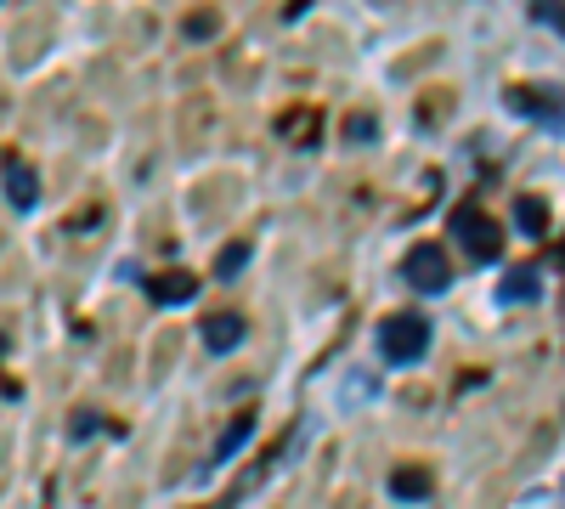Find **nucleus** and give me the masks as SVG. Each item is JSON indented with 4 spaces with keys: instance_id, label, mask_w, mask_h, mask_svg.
<instances>
[{
    "instance_id": "9d476101",
    "label": "nucleus",
    "mask_w": 565,
    "mask_h": 509,
    "mask_svg": "<svg viewBox=\"0 0 565 509\" xmlns=\"http://www.w3.org/2000/svg\"><path fill=\"white\" fill-rule=\"evenodd\" d=\"M537 295H543V272H537V266H521V272H514L509 284L498 289V300H503V306H532Z\"/></svg>"
},
{
    "instance_id": "f03ea898",
    "label": "nucleus",
    "mask_w": 565,
    "mask_h": 509,
    "mask_svg": "<svg viewBox=\"0 0 565 509\" xmlns=\"http://www.w3.org/2000/svg\"><path fill=\"white\" fill-rule=\"evenodd\" d=\"M452 238L463 244V255L476 261V266H498V261H503V233L492 226V215L476 210V204L452 210Z\"/></svg>"
},
{
    "instance_id": "9b49d317",
    "label": "nucleus",
    "mask_w": 565,
    "mask_h": 509,
    "mask_svg": "<svg viewBox=\"0 0 565 509\" xmlns=\"http://www.w3.org/2000/svg\"><path fill=\"white\" fill-rule=\"evenodd\" d=\"M514 226H521V238H548V204L526 193L521 204H514Z\"/></svg>"
},
{
    "instance_id": "39448f33",
    "label": "nucleus",
    "mask_w": 565,
    "mask_h": 509,
    "mask_svg": "<svg viewBox=\"0 0 565 509\" xmlns=\"http://www.w3.org/2000/svg\"><path fill=\"white\" fill-rule=\"evenodd\" d=\"M244 340H249V322H244L238 311H221V317L204 322V351H210V357H232Z\"/></svg>"
},
{
    "instance_id": "ddd939ff",
    "label": "nucleus",
    "mask_w": 565,
    "mask_h": 509,
    "mask_svg": "<svg viewBox=\"0 0 565 509\" xmlns=\"http://www.w3.org/2000/svg\"><path fill=\"white\" fill-rule=\"evenodd\" d=\"M97 431H103V413H90V407H85L79 420L68 425V442H90V436H97Z\"/></svg>"
},
{
    "instance_id": "f3484780",
    "label": "nucleus",
    "mask_w": 565,
    "mask_h": 509,
    "mask_svg": "<svg viewBox=\"0 0 565 509\" xmlns=\"http://www.w3.org/2000/svg\"><path fill=\"white\" fill-rule=\"evenodd\" d=\"M559 261H565V244H559Z\"/></svg>"
},
{
    "instance_id": "6e6552de",
    "label": "nucleus",
    "mask_w": 565,
    "mask_h": 509,
    "mask_svg": "<svg viewBox=\"0 0 565 509\" xmlns=\"http://www.w3.org/2000/svg\"><path fill=\"white\" fill-rule=\"evenodd\" d=\"M199 277L193 272H164V277H148V295L159 300V306H186V300H199Z\"/></svg>"
},
{
    "instance_id": "0eeeda50",
    "label": "nucleus",
    "mask_w": 565,
    "mask_h": 509,
    "mask_svg": "<svg viewBox=\"0 0 565 509\" xmlns=\"http://www.w3.org/2000/svg\"><path fill=\"white\" fill-rule=\"evenodd\" d=\"M249 436H255V413H238V420H232V431H226V436L215 442V453L204 458V470H199V481H204V476H215L221 465H232V458H238V447H244Z\"/></svg>"
},
{
    "instance_id": "f257e3e1",
    "label": "nucleus",
    "mask_w": 565,
    "mask_h": 509,
    "mask_svg": "<svg viewBox=\"0 0 565 509\" xmlns=\"http://www.w3.org/2000/svg\"><path fill=\"white\" fill-rule=\"evenodd\" d=\"M424 351H430V322H424L418 311H396L380 322V357L391 368H413Z\"/></svg>"
},
{
    "instance_id": "423d86ee",
    "label": "nucleus",
    "mask_w": 565,
    "mask_h": 509,
    "mask_svg": "<svg viewBox=\"0 0 565 509\" xmlns=\"http://www.w3.org/2000/svg\"><path fill=\"white\" fill-rule=\"evenodd\" d=\"M385 487H391L396 503H430V492H436V481H430V470H424V465H396Z\"/></svg>"
},
{
    "instance_id": "dca6fc26",
    "label": "nucleus",
    "mask_w": 565,
    "mask_h": 509,
    "mask_svg": "<svg viewBox=\"0 0 565 509\" xmlns=\"http://www.w3.org/2000/svg\"><path fill=\"white\" fill-rule=\"evenodd\" d=\"M186 34H193V40L199 34H215V18H193V23H186Z\"/></svg>"
},
{
    "instance_id": "20e7f679",
    "label": "nucleus",
    "mask_w": 565,
    "mask_h": 509,
    "mask_svg": "<svg viewBox=\"0 0 565 509\" xmlns=\"http://www.w3.org/2000/svg\"><path fill=\"white\" fill-rule=\"evenodd\" d=\"M402 277H407V289L418 295H441L452 284V266H447V250L441 244H413L402 255Z\"/></svg>"
},
{
    "instance_id": "7ed1b4c3",
    "label": "nucleus",
    "mask_w": 565,
    "mask_h": 509,
    "mask_svg": "<svg viewBox=\"0 0 565 509\" xmlns=\"http://www.w3.org/2000/svg\"><path fill=\"white\" fill-rule=\"evenodd\" d=\"M509 114H521L532 125H548V130H565V91L554 85H509Z\"/></svg>"
},
{
    "instance_id": "2eb2a0df",
    "label": "nucleus",
    "mask_w": 565,
    "mask_h": 509,
    "mask_svg": "<svg viewBox=\"0 0 565 509\" xmlns=\"http://www.w3.org/2000/svg\"><path fill=\"white\" fill-rule=\"evenodd\" d=\"M532 18H537V23H554V29H565V12H559V7H532Z\"/></svg>"
},
{
    "instance_id": "1a4fd4ad",
    "label": "nucleus",
    "mask_w": 565,
    "mask_h": 509,
    "mask_svg": "<svg viewBox=\"0 0 565 509\" xmlns=\"http://www.w3.org/2000/svg\"><path fill=\"white\" fill-rule=\"evenodd\" d=\"M0 176H7V199H12V210H34V204H40V176H34L23 159H7V165H0Z\"/></svg>"
},
{
    "instance_id": "f8f14e48",
    "label": "nucleus",
    "mask_w": 565,
    "mask_h": 509,
    "mask_svg": "<svg viewBox=\"0 0 565 509\" xmlns=\"http://www.w3.org/2000/svg\"><path fill=\"white\" fill-rule=\"evenodd\" d=\"M249 266V244L238 238V244H226L221 250V261H215V277H221V284H238V272Z\"/></svg>"
},
{
    "instance_id": "4468645a",
    "label": "nucleus",
    "mask_w": 565,
    "mask_h": 509,
    "mask_svg": "<svg viewBox=\"0 0 565 509\" xmlns=\"http://www.w3.org/2000/svg\"><path fill=\"white\" fill-rule=\"evenodd\" d=\"M345 130H351V142H373V119H367V114H356Z\"/></svg>"
}]
</instances>
